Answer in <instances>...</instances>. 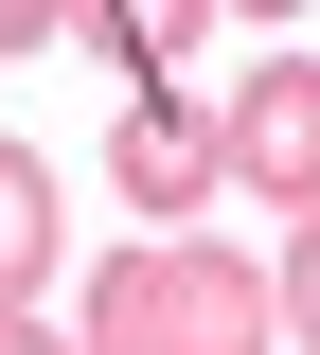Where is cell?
Listing matches in <instances>:
<instances>
[{"mask_svg": "<svg viewBox=\"0 0 320 355\" xmlns=\"http://www.w3.org/2000/svg\"><path fill=\"white\" fill-rule=\"evenodd\" d=\"M267 338H285V284L214 231H142L90 266V355H267Z\"/></svg>", "mask_w": 320, "mask_h": 355, "instance_id": "obj_1", "label": "cell"}, {"mask_svg": "<svg viewBox=\"0 0 320 355\" xmlns=\"http://www.w3.org/2000/svg\"><path fill=\"white\" fill-rule=\"evenodd\" d=\"M107 196H125V214H214V196H231V107L142 89L125 125H107Z\"/></svg>", "mask_w": 320, "mask_h": 355, "instance_id": "obj_2", "label": "cell"}, {"mask_svg": "<svg viewBox=\"0 0 320 355\" xmlns=\"http://www.w3.org/2000/svg\"><path fill=\"white\" fill-rule=\"evenodd\" d=\"M231 196H267L285 231L320 214V53H267V71H231Z\"/></svg>", "mask_w": 320, "mask_h": 355, "instance_id": "obj_3", "label": "cell"}, {"mask_svg": "<svg viewBox=\"0 0 320 355\" xmlns=\"http://www.w3.org/2000/svg\"><path fill=\"white\" fill-rule=\"evenodd\" d=\"M53 249H71V196H53V160H36V142H0V320L53 284Z\"/></svg>", "mask_w": 320, "mask_h": 355, "instance_id": "obj_4", "label": "cell"}, {"mask_svg": "<svg viewBox=\"0 0 320 355\" xmlns=\"http://www.w3.org/2000/svg\"><path fill=\"white\" fill-rule=\"evenodd\" d=\"M90 18H107V53H125L142 89H178V71H196V36H214L231 0H90Z\"/></svg>", "mask_w": 320, "mask_h": 355, "instance_id": "obj_5", "label": "cell"}, {"mask_svg": "<svg viewBox=\"0 0 320 355\" xmlns=\"http://www.w3.org/2000/svg\"><path fill=\"white\" fill-rule=\"evenodd\" d=\"M267 284H285V338H303V355H320V214H303V231H285V266H267Z\"/></svg>", "mask_w": 320, "mask_h": 355, "instance_id": "obj_6", "label": "cell"}, {"mask_svg": "<svg viewBox=\"0 0 320 355\" xmlns=\"http://www.w3.org/2000/svg\"><path fill=\"white\" fill-rule=\"evenodd\" d=\"M71 18H90V0H0V53H53Z\"/></svg>", "mask_w": 320, "mask_h": 355, "instance_id": "obj_7", "label": "cell"}, {"mask_svg": "<svg viewBox=\"0 0 320 355\" xmlns=\"http://www.w3.org/2000/svg\"><path fill=\"white\" fill-rule=\"evenodd\" d=\"M0 355H90V338H53V320H36V302H18V320H0Z\"/></svg>", "mask_w": 320, "mask_h": 355, "instance_id": "obj_8", "label": "cell"}, {"mask_svg": "<svg viewBox=\"0 0 320 355\" xmlns=\"http://www.w3.org/2000/svg\"><path fill=\"white\" fill-rule=\"evenodd\" d=\"M231 18H303V0H231Z\"/></svg>", "mask_w": 320, "mask_h": 355, "instance_id": "obj_9", "label": "cell"}]
</instances>
